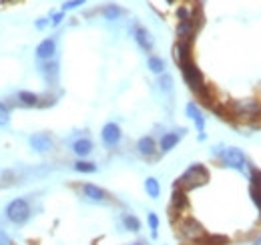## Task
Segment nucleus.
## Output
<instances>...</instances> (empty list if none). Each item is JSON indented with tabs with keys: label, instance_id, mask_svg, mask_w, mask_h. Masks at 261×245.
I'll use <instances>...</instances> for the list:
<instances>
[{
	"label": "nucleus",
	"instance_id": "obj_1",
	"mask_svg": "<svg viewBox=\"0 0 261 245\" xmlns=\"http://www.w3.org/2000/svg\"><path fill=\"white\" fill-rule=\"evenodd\" d=\"M32 215H34L32 205H30V201L24 199V197H16V199H12V201L4 207V219H6L8 223L16 225V227L26 225V223L32 219Z\"/></svg>",
	"mask_w": 261,
	"mask_h": 245
},
{
	"label": "nucleus",
	"instance_id": "obj_2",
	"mask_svg": "<svg viewBox=\"0 0 261 245\" xmlns=\"http://www.w3.org/2000/svg\"><path fill=\"white\" fill-rule=\"evenodd\" d=\"M213 155H215L225 167L235 169V171H239V173H245L247 167H251L249 161H247V157H245V153H243L241 149H237V147H223V145H217V147H213Z\"/></svg>",
	"mask_w": 261,
	"mask_h": 245
},
{
	"label": "nucleus",
	"instance_id": "obj_3",
	"mask_svg": "<svg viewBox=\"0 0 261 245\" xmlns=\"http://www.w3.org/2000/svg\"><path fill=\"white\" fill-rule=\"evenodd\" d=\"M209 181V171L205 169V165L201 163H193L189 165V169H185V173L177 179V185L179 189L183 191H191V189H197L201 185H205Z\"/></svg>",
	"mask_w": 261,
	"mask_h": 245
},
{
	"label": "nucleus",
	"instance_id": "obj_4",
	"mask_svg": "<svg viewBox=\"0 0 261 245\" xmlns=\"http://www.w3.org/2000/svg\"><path fill=\"white\" fill-rule=\"evenodd\" d=\"M231 113L233 117H237L239 121H247V123H253L261 117V101L257 99H241V101H235L231 103Z\"/></svg>",
	"mask_w": 261,
	"mask_h": 245
},
{
	"label": "nucleus",
	"instance_id": "obj_5",
	"mask_svg": "<svg viewBox=\"0 0 261 245\" xmlns=\"http://www.w3.org/2000/svg\"><path fill=\"white\" fill-rule=\"evenodd\" d=\"M177 229H179V235H181L185 241H191V243H199V241H203V239L207 237L205 227H203L197 219H193V217L181 219L179 225H177Z\"/></svg>",
	"mask_w": 261,
	"mask_h": 245
},
{
	"label": "nucleus",
	"instance_id": "obj_6",
	"mask_svg": "<svg viewBox=\"0 0 261 245\" xmlns=\"http://www.w3.org/2000/svg\"><path fill=\"white\" fill-rule=\"evenodd\" d=\"M28 147L34 151V153H40V155H44V153H50L52 151V147H54V139H52V135L50 133H32L30 137H28Z\"/></svg>",
	"mask_w": 261,
	"mask_h": 245
},
{
	"label": "nucleus",
	"instance_id": "obj_7",
	"mask_svg": "<svg viewBox=\"0 0 261 245\" xmlns=\"http://www.w3.org/2000/svg\"><path fill=\"white\" fill-rule=\"evenodd\" d=\"M121 139H123V131H121V127L117 125V123H107V125H103V131H101V141H103V145L107 147V149H113V147H117L119 143H121Z\"/></svg>",
	"mask_w": 261,
	"mask_h": 245
},
{
	"label": "nucleus",
	"instance_id": "obj_8",
	"mask_svg": "<svg viewBox=\"0 0 261 245\" xmlns=\"http://www.w3.org/2000/svg\"><path fill=\"white\" fill-rule=\"evenodd\" d=\"M38 72H40V76L46 80V85L48 87H56V83H58V76H60V64H58V60H46V62H40L38 64Z\"/></svg>",
	"mask_w": 261,
	"mask_h": 245
},
{
	"label": "nucleus",
	"instance_id": "obj_9",
	"mask_svg": "<svg viewBox=\"0 0 261 245\" xmlns=\"http://www.w3.org/2000/svg\"><path fill=\"white\" fill-rule=\"evenodd\" d=\"M199 24H201V20L195 14L191 18H187V20H179V24H177V38L191 42L195 32H197V28H199Z\"/></svg>",
	"mask_w": 261,
	"mask_h": 245
},
{
	"label": "nucleus",
	"instance_id": "obj_10",
	"mask_svg": "<svg viewBox=\"0 0 261 245\" xmlns=\"http://www.w3.org/2000/svg\"><path fill=\"white\" fill-rule=\"evenodd\" d=\"M81 189H83V195H85L91 203L105 205V203H109V201H111V195H109L103 187H99V185H95V183H85Z\"/></svg>",
	"mask_w": 261,
	"mask_h": 245
},
{
	"label": "nucleus",
	"instance_id": "obj_11",
	"mask_svg": "<svg viewBox=\"0 0 261 245\" xmlns=\"http://www.w3.org/2000/svg\"><path fill=\"white\" fill-rule=\"evenodd\" d=\"M54 54H56V38H52V36H48V38L40 40V42H38V46H36V50H34V56H36V60H38V62L52 60V58H54Z\"/></svg>",
	"mask_w": 261,
	"mask_h": 245
},
{
	"label": "nucleus",
	"instance_id": "obj_12",
	"mask_svg": "<svg viewBox=\"0 0 261 245\" xmlns=\"http://www.w3.org/2000/svg\"><path fill=\"white\" fill-rule=\"evenodd\" d=\"M185 129H175V131H167V133H163L161 135V141H159V151L161 153H169V151H173L177 145H179V141L185 137Z\"/></svg>",
	"mask_w": 261,
	"mask_h": 245
},
{
	"label": "nucleus",
	"instance_id": "obj_13",
	"mask_svg": "<svg viewBox=\"0 0 261 245\" xmlns=\"http://www.w3.org/2000/svg\"><path fill=\"white\" fill-rule=\"evenodd\" d=\"M133 38H135V42L139 44V48L145 50V52H151L153 46H155V40H153L151 32H149L145 26H141V24H137V26L133 28Z\"/></svg>",
	"mask_w": 261,
	"mask_h": 245
},
{
	"label": "nucleus",
	"instance_id": "obj_14",
	"mask_svg": "<svg viewBox=\"0 0 261 245\" xmlns=\"http://www.w3.org/2000/svg\"><path fill=\"white\" fill-rule=\"evenodd\" d=\"M137 153L145 159H151L157 155V141L151 137V135H145L137 141Z\"/></svg>",
	"mask_w": 261,
	"mask_h": 245
},
{
	"label": "nucleus",
	"instance_id": "obj_15",
	"mask_svg": "<svg viewBox=\"0 0 261 245\" xmlns=\"http://www.w3.org/2000/svg\"><path fill=\"white\" fill-rule=\"evenodd\" d=\"M185 113H187V117L195 123V129L199 131V135H203V133H205V117H203L201 109L191 101V103L185 105Z\"/></svg>",
	"mask_w": 261,
	"mask_h": 245
},
{
	"label": "nucleus",
	"instance_id": "obj_16",
	"mask_svg": "<svg viewBox=\"0 0 261 245\" xmlns=\"http://www.w3.org/2000/svg\"><path fill=\"white\" fill-rule=\"evenodd\" d=\"M93 149H95V145H93V141H91L89 137H79V139H75V141L71 143V151H73L77 157H81V159L89 157V155L93 153Z\"/></svg>",
	"mask_w": 261,
	"mask_h": 245
},
{
	"label": "nucleus",
	"instance_id": "obj_17",
	"mask_svg": "<svg viewBox=\"0 0 261 245\" xmlns=\"http://www.w3.org/2000/svg\"><path fill=\"white\" fill-rule=\"evenodd\" d=\"M173 52H175V58H177V64H179V66H181L183 62H187V60H193V58H191V42H189V40H179V42L175 44Z\"/></svg>",
	"mask_w": 261,
	"mask_h": 245
},
{
	"label": "nucleus",
	"instance_id": "obj_18",
	"mask_svg": "<svg viewBox=\"0 0 261 245\" xmlns=\"http://www.w3.org/2000/svg\"><path fill=\"white\" fill-rule=\"evenodd\" d=\"M16 101H18V105L24 107V109H34V107H38L40 97H38L36 93H32V91H18V93H16Z\"/></svg>",
	"mask_w": 261,
	"mask_h": 245
},
{
	"label": "nucleus",
	"instance_id": "obj_19",
	"mask_svg": "<svg viewBox=\"0 0 261 245\" xmlns=\"http://www.w3.org/2000/svg\"><path fill=\"white\" fill-rule=\"evenodd\" d=\"M185 207H187V191L175 187V191H173V195H171V213H173V211H175V213H181Z\"/></svg>",
	"mask_w": 261,
	"mask_h": 245
},
{
	"label": "nucleus",
	"instance_id": "obj_20",
	"mask_svg": "<svg viewBox=\"0 0 261 245\" xmlns=\"http://www.w3.org/2000/svg\"><path fill=\"white\" fill-rule=\"evenodd\" d=\"M121 223L130 233H139L141 231V219L137 215H133V213H123L121 215Z\"/></svg>",
	"mask_w": 261,
	"mask_h": 245
},
{
	"label": "nucleus",
	"instance_id": "obj_21",
	"mask_svg": "<svg viewBox=\"0 0 261 245\" xmlns=\"http://www.w3.org/2000/svg\"><path fill=\"white\" fill-rule=\"evenodd\" d=\"M157 87H159V91H161L163 95L171 97V95H173V76H171V74H167V72L159 74V78H157Z\"/></svg>",
	"mask_w": 261,
	"mask_h": 245
},
{
	"label": "nucleus",
	"instance_id": "obj_22",
	"mask_svg": "<svg viewBox=\"0 0 261 245\" xmlns=\"http://www.w3.org/2000/svg\"><path fill=\"white\" fill-rule=\"evenodd\" d=\"M101 14H103L107 20H117V18H121V16L125 14V10H123L119 4H107V6L101 8Z\"/></svg>",
	"mask_w": 261,
	"mask_h": 245
},
{
	"label": "nucleus",
	"instance_id": "obj_23",
	"mask_svg": "<svg viewBox=\"0 0 261 245\" xmlns=\"http://www.w3.org/2000/svg\"><path fill=\"white\" fill-rule=\"evenodd\" d=\"M147 66H149V70L153 74H163L165 72V60L161 56H157V54H151L147 58Z\"/></svg>",
	"mask_w": 261,
	"mask_h": 245
},
{
	"label": "nucleus",
	"instance_id": "obj_24",
	"mask_svg": "<svg viewBox=\"0 0 261 245\" xmlns=\"http://www.w3.org/2000/svg\"><path fill=\"white\" fill-rule=\"evenodd\" d=\"M145 191H147V195L151 199H159L161 197V185H159V181L155 177H147L145 179Z\"/></svg>",
	"mask_w": 261,
	"mask_h": 245
},
{
	"label": "nucleus",
	"instance_id": "obj_25",
	"mask_svg": "<svg viewBox=\"0 0 261 245\" xmlns=\"http://www.w3.org/2000/svg\"><path fill=\"white\" fill-rule=\"evenodd\" d=\"M73 169H75L77 173H97V171H99L97 163H93V161H85V159H79V161L73 165Z\"/></svg>",
	"mask_w": 261,
	"mask_h": 245
},
{
	"label": "nucleus",
	"instance_id": "obj_26",
	"mask_svg": "<svg viewBox=\"0 0 261 245\" xmlns=\"http://www.w3.org/2000/svg\"><path fill=\"white\" fill-rule=\"evenodd\" d=\"M147 223H149V229H151V239H157L159 237V217H157V213L149 211L147 213Z\"/></svg>",
	"mask_w": 261,
	"mask_h": 245
},
{
	"label": "nucleus",
	"instance_id": "obj_27",
	"mask_svg": "<svg viewBox=\"0 0 261 245\" xmlns=\"http://www.w3.org/2000/svg\"><path fill=\"white\" fill-rule=\"evenodd\" d=\"M249 197H251V201L255 203V207L259 209L261 213V183H251L249 185Z\"/></svg>",
	"mask_w": 261,
	"mask_h": 245
},
{
	"label": "nucleus",
	"instance_id": "obj_28",
	"mask_svg": "<svg viewBox=\"0 0 261 245\" xmlns=\"http://www.w3.org/2000/svg\"><path fill=\"white\" fill-rule=\"evenodd\" d=\"M10 125V107L0 101V129H6Z\"/></svg>",
	"mask_w": 261,
	"mask_h": 245
},
{
	"label": "nucleus",
	"instance_id": "obj_29",
	"mask_svg": "<svg viewBox=\"0 0 261 245\" xmlns=\"http://www.w3.org/2000/svg\"><path fill=\"white\" fill-rule=\"evenodd\" d=\"M227 243H229V239L225 235H209V233H207V237L203 241H199V245H227Z\"/></svg>",
	"mask_w": 261,
	"mask_h": 245
},
{
	"label": "nucleus",
	"instance_id": "obj_30",
	"mask_svg": "<svg viewBox=\"0 0 261 245\" xmlns=\"http://www.w3.org/2000/svg\"><path fill=\"white\" fill-rule=\"evenodd\" d=\"M83 4H87V0H67V2L62 4V12H69V10H75V8H79V6H83Z\"/></svg>",
	"mask_w": 261,
	"mask_h": 245
},
{
	"label": "nucleus",
	"instance_id": "obj_31",
	"mask_svg": "<svg viewBox=\"0 0 261 245\" xmlns=\"http://www.w3.org/2000/svg\"><path fill=\"white\" fill-rule=\"evenodd\" d=\"M62 20H64V12H62V10H60V12H52V14H50V26H58Z\"/></svg>",
	"mask_w": 261,
	"mask_h": 245
},
{
	"label": "nucleus",
	"instance_id": "obj_32",
	"mask_svg": "<svg viewBox=\"0 0 261 245\" xmlns=\"http://www.w3.org/2000/svg\"><path fill=\"white\" fill-rule=\"evenodd\" d=\"M48 24H50V18H38V20L34 22V28H36V30H44Z\"/></svg>",
	"mask_w": 261,
	"mask_h": 245
},
{
	"label": "nucleus",
	"instance_id": "obj_33",
	"mask_svg": "<svg viewBox=\"0 0 261 245\" xmlns=\"http://www.w3.org/2000/svg\"><path fill=\"white\" fill-rule=\"evenodd\" d=\"M0 245H12L10 235H8V233H6V229H2V227H0Z\"/></svg>",
	"mask_w": 261,
	"mask_h": 245
},
{
	"label": "nucleus",
	"instance_id": "obj_34",
	"mask_svg": "<svg viewBox=\"0 0 261 245\" xmlns=\"http://www.w3.org/2000/svg\"><path fill=\"white\" fill-rule=\"evenodd\" d=\"M253 245H261V235L257 237V239H255V241H253Z\"/></svg>",
	"mask_w": 261,
	"mask_h": 245
},
{
	"label": "nucleus",
	"instance_id": "obj_35",
	"mask_svg": "<svg viewBox=\"0 0 261 245\" xmlns=\"http://www.w3.org/2000/svg\"><path fill=\"white\" fill-rule=\"evenodd\" d=\"M129 245H147L145 241H135V243H129Z\"/></svg>",
	"mask_w": 261,
	"mask_h": 245
},
{
	"label": "nucleus",
	"instance_id": "obj_36",
	"mask_svg": "<svg viewBox=\"0 0 261 245\" xmlns=\"http://www.w3.org/2000/svg\"><path fill=\"white\" fill-rule=\"evenodd\" d=\"M167 2H169V4H171V2H175V0H167Z\"/></svg>",
	"mask_w": 261,
	"mask_h": 245
}]
</instances>
